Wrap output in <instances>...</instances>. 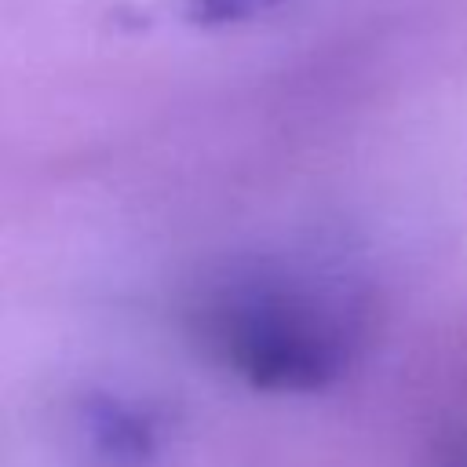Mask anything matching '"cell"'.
I'll list each match as a JSON object with an SVG mask.
<instances>
[{
    "label": "cell",
    "mask_w": 467,
    "mask_h": 467,
    "mask_svg": "<svg viewBox=\"0 0 467 467\" xmlns=\"http://www.w3.org/2000/svg\"><path fill=\"white\" fill-rule=\"evenodd\" d=\"M281 0H182V11L197 26H230L270 11Z\"/></svg>",
    "instance_id": "obj_3"
},
{
    "label": "cell",
    "mask_w": 467,
    "mask_h": 467,
    "mask_svg": "<svg viewBox=\"0 0 467 467\" xmlns=\"http://www.w3.org/2000/svg\"><path fill=\"white\" fill-rule=\"evenodd\" d=\"M193 339L237 379L306 394L336 383L358 358L365 299L336 277L292 266H244L190 306Z\"/></svg>",
    "instance_id": "obj_1"
},
{
    "label": "cell",
    "mask_w": 467,
    "mask_h": 467,
    "mask_svg": "<svg viewBox=\"0 0 467 467\" xmlns=\"http://www.w3.org/2000/svg\"><path fill=\"white\" fill-rule=\"evenodd\" d=\"M62 449L77 467H150L157 456V427L131 401L88 394L73 405Z\"/></svg>",
    "instance_id": "obj_2"
}]
</instances>
